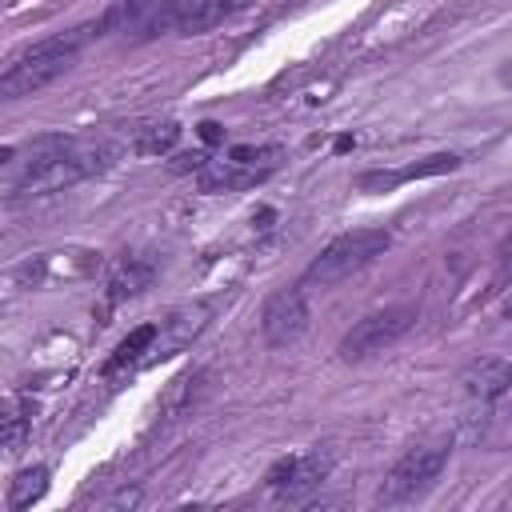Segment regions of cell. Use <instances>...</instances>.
Returning <instances> with one entry per match:
<instances>
[{
	"label": "cell",
	"instance_id": "cell-19",
	"mask_svg": "<svg viewBox=\"0 0 512 512\" xmlns=\"http://www.w3.org/2000/svg\"><path fill=\"white\" fill-rule=\"evenodd\" d=\"M12 156H16V148H12V144H0V164H8Z\"/></svg>",
	"mask_w": 512,
	"mask_h": 512
},
{
	"label": "cell",
	"instance_id": "cell-12",
	"mask_svg": "<svg viewBox=\"0 0 512 512\" xmlns=\"http://www.w3.org/2000/svg\"><path fill=\"white\" fill-rule=\"evenodd\" d=\"M252 4H256V0H200V4L192 8V16L184 20L180 36H196V32H208V28H216V24H224V20L240 16V12H248Z\"/></svg>",
	"mask_w": 512,
	"mask_h": 512
},
{
	"label": "cell",
	"instance_id": "cell-15",
	"mask_svg": "<svg viewBox=\"0 0 512 512\" xmlns=\"http://www.w3.org/2000/svg\"><path fill=\"white\" fill-rule=\"evenodd\" d=\"M160 336V328L156 324H140V328H132L120 344H116V352L108 356V364H104V372H120L124 364H132V360H140L148 348H152V340Z\"/></svg>",
	"mask_w": 512,
	"mask_h": 512
},
{
	"label": "cell",
	"instance_id": "cell-3",
	"mask_svg": "<svg viewBox=\"0 0 512 512\" xmlns=\"http://www.w3.org/2000/svg\"><path fill=\"white\" fill-rule=\"evenodd\" d=\"M392 244V236L384 228H352L344 236H336L332 244L320 248V256H312V264L300 276V288H332L340 280H348L352 272L368 268L376 256H384Z\"/></svg>",
	"mask_w": 512,
	"mask_h": 512
},
{
	"label": "cell",
	"instance_id": "cell-2",
	"mask_svg": "<svg viewBox=\"0 0 512 512\" xmlns=\"http://www.w3.org/2000/svg\"><path fill=\"white\" fill-rule=\"evenodd\" d=\"M96 28L84 24V28H72L64 36H52V40H40L32 44L16 64H8L0 72V100H24L40 88H48L52 80H60L72 64H76V52L84 40H92Z\"/></svg>",
	"mask_w": 512,
	"mask_h": 512
},
{
	"label": "cell",
	"instance_id": "cell-6",
	"mask_svg": "<svg viewBox=\"0 0 512 512\" xmlns=\"http://www.w3.org/2000/svg\"><path fill=\"white\" fill-rule=\"evenodd\" d=\"M444 464H448V444H416V448H408L388 468V476L380 484V500L384 504H400V500L420 496L444 472Z\"/></svg>",
	"mask_w": 512,
	"mask_h": 512
},
{
	"label": "cell",
	"instance_id": "cell-4",
	"mask_svg": "<svg viewBox=\"0 0 512 512\" xmlns=\"http://www.w3.org/2000/svg\"><path fill=\"white\" fill-rule=\"evenodd\" d=\"M416 324V308L412 304H392V308H380V312H368L364 320H356L344 340H340V360H368L376 352H384L388 344H396L408 328Z\"/></svg>",
	"mask_w": 512,
	"mask_h": 512
},
{
	"label": "cell",
	"instance_id": "cell-10",
	"mask_svg": "<svg viewBox=\"0 0 512 512\" xmlns=\"http://www.w3.org/2000/svg\"><path fill=\"white\" fill-rule=\"evenodd\" d=\"M460 384H464V392L476 396V400H500V396L508 392V384H512V368H508L504 356H480V360H472V364L464 368Z\"/></svg>",
	"mask_w": 512,
	"mask_h": 512
},
{
	"label": "cell",
	"instance_id": "cell-16",
	"mask_svg": "<svg viewBox=\"0 0 512 512\" xmlns=\"http://www.w3.org/2000/svg\"><path fill=\"white\" fill-rule=\"evenodd\" d=\"M176 140H180V124H176V120H164V124L140 128V136H136V152H140V156H160V152H168Z\"/></svg>",
	"mask_w": 512,
	"mask_h": 512
},
{
	"label": "cell",
	"instance_id": "cell-1",
	"mask_svg": "<svg viewBox=\"0 0 512 512\" xmlns=\"http://www.w3.org/2000/svg\"><path fill=\"white\" fill-rule=\"evenodd\" d=\"M112 148L108 144H80V140H40V152L32 156V164L24 168V176L16 180L20 196H48L60 192L92 172H100L108 164Z\"/></svg>",
	"mask_w": 512,
	"mask_h": 512
},
{
	"label": "cell",
	"instance_id": "cell-14",
	"mask_svg": "<svg viewBox=\"0 0 512 512\" xmlns=\"http://www.w3.org/2000/svg\"><path fill=\"white\" fill-rule=\"evenodd\" d=\"M44 492H48V468L44 464L20 468L12 476V484H8V508H32Z\"/></svg>",
	"mask_w": 512,
	"mask_h": 512
},
{
	"label": "cell",
	"instance_id": "cell-18",
	"mask_svg": "<svg viewBox=\"0 0 512 512\" xmlns=\"http://www.w3.org/2000/svg\"><path fill=\"white\" fill-rule=\"evenodd\" d=\"M196 132H200V140H208V144H220V140H224V128H220L216 120H200Z\"/></svg>",
	"mask_w": 512,
	"mask_h": 512
},
{
	"label": "cell",
	"instance_id": "cell-8",
	"mask_svg": "<svg viewBox=\"0 0 512 512\" xmlns=\"http://www.w3.org/2000/svg\"><path fill=\"white\" fill-rule=\"evenodd\" d=\"M328 472H332V456H328V452H304V456H284V460H276L264 480H268V488H272L280 500L300 504V500H308V496L328 480Z\"/></svg>",
	"mask_w": 512,
	"mask_h": 512
},
{
	"label": "cell",
	"instance_id": "cell-17",
	"mask_svg": "<svg viewBox=\"0 0 512 512\" xmlns=\"http://www.w3.org/2000/svg\"><path fill=\"white\" fill-rule=\"evenodd\" d=\"M28 436V416L16 412H0V452H16Z\"/></svg>",
	"mask_w": 512,
	"mask_h": 512
},
{
	"label": "cell",
	"instance_id": "cell-7",
	"mask_svg": "<svg viewBox=\"0 0 512 512\" xmlns=\"http://www.w3.org/2000/svg\"><path fill=\"white\" fill-rule=\"evenodd\" d=\"M308 328V300H304V288L300 284H288V288H276L264 308H260V332H264V344L268 348H288L304 336Z\"/></svg>",
	"mask_w": 512,
	"mask_h": 512
},
{
	"label": "cell",
	"instance_id": "cell-11",
	"mask_svg": "<svg viewBox=\"0 0 512 512\" xmlns=\"http://www.w3.org/2000/svg\"><path fill=\"white\" fill-rule=\"evenodd\" d=\"M196 4H200V0H160V4L148 8V16L132 28L136 40H156V36H164V32H180Z\"/></svg>",
	"mask_w": 512,
	"mask_h": 512
},
{
	"label": "cell",
	"instance_id": "cell-5",
	"mask_svg": "<svg viewBox=\"0 0 512 512\" xmlns=\"http://www.w3.org/2000/svg\"><path fill=\"white\" fill-rule=\"evenodd\" d=\"M276 148H232L224 160H200L196 180L204 192H236L260 184L276 168Z\"/></svg>",
	"mask_w": 512,
	"mask_h": 512
},
{
	"label": "cell",
	"instance_id": "cell-9",
	"mask_svg": "<svg viewBox=\"0 0 512 512\" xmlns=\"http://www.w3.org/2000/svg\"><path fill=\"white\" fill-rule=\"evenodd\" d=\"M460 168V156L456 152H436V156H424L408 168H372V172H360L356 176V188L360 192H388L396 184H408V180H424V176H440V172H456Z\"/></svg>",
	"mask_w": 512,
	"mask_h": 512
},
{
	"label": "cell",
	"instance_id": "cell-13",
	"mask_svg": "<svg viewBox=\"0 0 512 512\" xmlns=\"http://www.w3.org/2000/svg\"><path fill=\"white\" fill-rule=\"evenodd\" d=\"M152 276H156V264L152 260H128V264H120V272L108 280V300L120 304L128 296H140L152 284Z\"/></svg>",
	"mask_w": 512,
	"mask_h": 512
}]
</instances>
